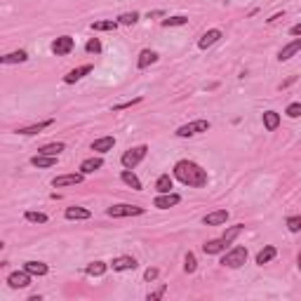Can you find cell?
I'll return each mask as SVG.
<instances>
[{"label": "cell", "instance_id": "1", "mask_svg": "<svg viewBox=\"0 0 301 301\" xmlns=\"http://www.w3.org/2000/svg\"><path fill=\"white\" fill-rule=\"evenodd\" d=\"M174 177L184 186H190V188H203L209 181L207 172L198 162H193V160H179L174 165Z\"/></svg>", "mask_w": 301, "mask_h": 301}, {"label": "cell", "instance_id": "2", "mask_svg": "<svg viewBox=\"0 0 301 301\" xmlns=\"http://www.w3.org/2000/svg\"><path fill=\"white\" fill-rule=\"evenodd\" d=\"M146 153H148L146 144H139V146L127 148V151L123 153V158H120V165H123L125 170H134V167L139 165L144 158H146Z\"/></svg>", "mask_w": 301, "mask_h": 301}, {"label": "cell", "instance_id": "3", "mask_svg": "<svg viewBox=\"0 0 301 301\" xmlns=\"http://www.w3.org/2000/svg\"><path fill=\"white\" fill-rule=\"evenodd\" d=\"M245 261H247V247L238 245V247H233L231 252L224 254L219 264H222L224 268H240V266H245Z\"/></svg>", "mask_w": 301, "mask_h": 301}, {"label": "cell", "instance_id": "4", "mask_svg": "<svg viewBox=\"0 0 301 301\" xmlns=\"http://www.w3.org/2000/svg\"><path fill=\"white\" fill-rule=\"evenodd\" d=\"M106 214L113 216V219H123V216H139V214H144V207H139V205L120 203V205H111V207L106 209Z\"/></svg>", "mask_w": 301, "mask_h": 301}, {"label": "cell", "instance_id": "5", "mask_svg": "<svg viewBox=\"0 0 301 301\" xmlns=\"http://www.w3.org/2000/svg\"><path fill=\"white\" fill-rule=\"evenodd\" d=\"M207 129H209V120H193V123L181 125V127H179L174 134L181 136V139H188V136L203 134V132H207Z\"/></svg>", "mask_w": 301, "mask_h": 301}, {"label": "cell", "instance_id": "6", "mask_svg": "<svg viewBox=\"0 0 301 301\" xmlns=\"http://www.w3.org/2000/svg\"><path fill=\"white\" fill-rule=\"evenodd\" d=\"M73 47H75V40L71 36H59L54 43H52V52H54L57 57L71 54V52H73Z\"/></svg>", "mask_w": 301, "mask_h": 301}, {"label": "cell", "instance_id": "7", "mask_svg": "<svg viewBox=\"0 0 301 301\" xmlns=\"http://www.w3.org/2000/svg\"><path fill=\"white\" fill-rule=\"evenodd\" d=\"M7 285L12 289H26L31 285V273L29 270H14L7 276Z\"/></svg>", "mask_w": 301, "mask_h": 301}, {"label": "cell", "instance_id": "8", "mask_svg": "<svg viewBox=\"0 0 301 301\" xmlns=\"http://www.w3.org/2000/svg\"><path fill=\"white\" fill-rule=\"evenodd\" d=\"M179 203H181V196H177V193H158V198L153 200V207L170 209V207H177Z\"/></svg>", "mask_w": 301, "mask_h": 301}, {"label": "cell", "instance_id": "9", "mask_svg": "<svg viewBox=\"0 0 301 301\" xmlns=\"http://www.w3.org/2000/svg\"><path fill=\"white\" fill-rule=\"evenodd\" d=\"M85 174L78 172V174H62V177H54L52 179V186L54 188H64V186H75V184H83Z\"/></svg>", "mask_w": 301, "mask_h": 301}, {"label": "cell", "instance_id": "10", "mask_svg": "<svg viewBox=\"0 0 301 301\" xmlns=\"http://www.w3.org/2000/svg\"><path fill=\"white\" fill-rule=\"evenodd\" d=\"M92 64H85V66H78V68H73V71H68L66 75H64V83L66 85H73V83H78V80H83L85 75H90L92 73Z\"/></svg>", "mask_w": 301, "mask_h": 301}, {"label": "cell", "instance_id": "11", "mask_svg": "<svg viewBox=\"0 0 301 301\" xmlns=\"http://www.w3.org/2000/svg\"><path fill=\"white\" fill-rule=\"evenodd\" d=\"M52 125H54V120H52V118H47V120H40V123H36V125H29V127H19V129H17V134H21V136H33V134H40L43 129L52 127Z\"/></svg>", "mask_w": 301, "mask_h": 301}, {"label": "cell", "instance_id": "12", "mask_svg": "<svg viewBox=\"0 0 301 301\" xmlns=\"http://www.w3.org/2000/svg\"><path fill=\"white\" fill-rule=\"evenodd\" d=\"M136 259L134 257H127V254H123V257H116L111 261V268L118 270V273H123V270H134L136 268Z\"/></svg>", "mask_w": 301, "mask_h": 301}, {"label": "cell", "instance_id": "13", "mask_svg": "<svg viewBox=\"0 0 301 301\" xmlns=\"http://www.w3.org/2000/svg\"><path fill=\"white\" fill-rule=\"evenodd\" d=\"M226 222H228V209H214V212H209V214L203 216L205 226H222Z\"/></svg>", "mask_w": 301, "mask_h": 301}, {"label": "cell", "instance_id": "14", "mask_svg": "<svg viewBox=\"0 0 301 301\" xmlns=\"http://www.w3.org/2000/svg\"><path fill=\"white\" fill-rule=\"evenodd\" d=\"M222 36H224V33L219 31V29H209V31H205L203 36H200V40H198V47H200V49L212 47L214 43H219V40H222Z\"/></svg>", "mask_w": 301, "mask_h": 301}, {"label": "cell", "instance_id": "15", "mask_svg": "<svg viewBox=\"0 0 301 301\" xmlns=\"http://www.w3.org/2000/svg\"><path fill=\"white\" fill-rule=\"evenodd\" d=\"M299 52H301V38H294L292 43H287L280 52H278V59H280V62H289V59H292L294 54H299Z\"/></svg>", "mask_w": 301, "mask_h": 301}, {"label": "cell", "instance_id": "16", "mask_svg": "<svg viewBox=\"0 0 301 301\" xmlns=\"http://www.w3.org/2000/svg\"><path fill=\"white\" fill-rule=\"evenodd\" d=\"M64 216H66L68 222H83V219H90V216H92V212H90V209H85V207H78V205H71V207H66Z\"/></svg>", "mask_w": 301, "mask_h": 301}, {"label": "cell", "instance_id": "17", "mask_svg": "<svg viewBox=\"0 0 301 301\" xmlns=\"http://www.w3.org/2000/svg\"><path fill=\"white\" fill-rule=\"evenodd\" d=\"M113 146H116V136H99V139H94L92 142V151L94 153H108V151H113Z\"/></svg>", "mask_w": 301, "mask_h": 301}, {"label": "cell", "instance_id": "18", "mask_svg": "<svg viewBox=\"0 0 301 301\" xmlns=\"http://www.w3.org/2000/svg\"><path fill=\"white\" fill-rule=\"evenodd\" d=\"M59 155H45V153H38L31 158V165L38 167V170H45V167H54Z\"/></svg>", "mask_w": 301, "mask_h": 301}, {"label": "cell", "instance_id": "19", "mask_svg": "<svg viewBox=\"0 0 301 301\" xmlns=\"http://www.w3.org/2000/svg\"><path fill=\"white\" fill-rule=\"evenodd\" d=\"M155 62H158V52H153V49H142V52H139V59H136V68L144 71V68H148Z\"/></svg>", "mask_w": 301, "mask_h": 301}, {"label": "cell", "instance_id": "20", "mask_svg": "<svg viewBox=\"0 0 301 301\" xmlns=\"http://www.w3.org/2000/svg\"><path fill=\"white\" fill-rule=\"evenodd\" d=\"M101 167H104V160H101V158L97 155V158H87V160H83V162H80V172H83V174L87 177V174H94L97 170H101Z\"/></svg>", "mask_w": 301, "mask_h": 301}, {"label": "cell", "instance_id": "21", "mask_svg": "<svg viewBox=\"0 0 301 301\" xmlns=\"http://www.w3.org/2000/svg\"><path fill=\"white\" fill-rule=\"evenodd\" d=\"M0 62L5 64V66H10V64H24V62H29V52L26 49H17V52H10V54L0 57Z\"/></svg>", "mask_w": 301, "mask_h": 301}, {"label": "cell", "instance_id": "22", "mask_svg": "<svg viewBox=\"0 0 301 301\" xmlns=\"http://www.w3.org/2000/svg\"><path fill=\"white\" fill-rule=\"evenodd\" d=\"M120 179H123V184H127L132 190H144V186H142V181H139V177H136L132 170H123V172H120Z\"/></svg>", "mask_w": 301, "mask_h": 301}, {"label": "cell", "instance_id": "23", "mask_svg": "<svg viewBox=\"0 0 301 301\" xmlns=\"http://www.w3.org/2000/svg\"><path fill=\"white\" fill-rule=\"evenodd\" d=\"M224 250H226V242H224V238L207 240V242L203 245V252H205V254H222Z\"/></svg>", "mask_w": 301, "mask_h": 301}, {"label": "cell", "instance_id": "24", "mask_svg": "<svg viewBox=\"0 0 301 301\" xmlns=\"http://www.w3.org/2000/svg\"><path fill=\"white\" fill-rule=\"evenodd\" d=\"M276 257H278V250H276V247H273V245H266L264 250L257 254V264H259V266L270 264V261H273Z\"/></svg>", "mask_w": 301, "mask_h": 301}, {"label": "cell", "instance_id": "25", "mask_svg": "<svg viewBox=\"0 0 301 301\" xmlns=\"http://www.w3.org/2000/svg\"><path fill=\"white\" fill-rule=\"evenodd\" d=\"M24 270H29L31 276H47L49 273V266L43 264V261H26Z\"/></svg>", "mask_w": 301, "mask_h": 301}, {"label": "cell", "instance_id": "26", "mask_svg": "<svg viewBox=\"0 0 301 301\" xmlns=\"http://www.w3.org/2000/svg\"><path fill=\"white\" fill-rule=\"evenodd\" d=\"M66 151V144L62 142H52V144H45V146L38 148V153H45V155H62Z\"/></svg>", "mask_w": 301, "mask_h": 301}, {"label": "cell", "instance_id": "27", "mask_svg": "<svg viewBox=\"0 0 301 301\" xmlns=\"http://www.w3.org/2000/svg\"><path fill=\"white\" fill-rule=\"evenodd\" d=\"M106 268H108V264H106V261H92V264H87L85 273L90 278H101L106 273Z\"/></svg>", "mask_w": 301, "mask_h": 301}, {"label": "cell", "instance_id": "28", "mask_svg": "<svg viewBox=\"0 0 301 301\" xmlns=\"http://www.w3.org/2000/svg\"><path fill=\"white\" fill-rule=\"evenodd\" d=\"M278 125H280V113L276 111H264V127L268 132H276Z\"/></svg>", "mask_w": 301, "mask_h": 301}, {"label": "cell", "instance_id": "29", "mask_svg": "<svg viewBox=\"0 0 301 301\" xmlns=\"http://www.w3.org/2000/svg\"><path fill=\"white\" fill-rule=\"evenodd\" d=\"M118 19H104V21H92V31H116Z\"/></svg>", "mask_w": 301, "mask_h": 301}, {"label": "cell", "instance_id": "30", "mask_svg": "<svg viewBox=\"0 0 301 301\" xmlns=\"http://www.w3.org/2000/svg\"><path fill=\"white\" fill-rule=\"evenodd\" d=\"M155 190L158 193H172V177L170 174H160L155 181Z\"/></svg>", "mask_w": 301, "mask_h": 301}, {"label": "cell", "instance_id": "31", "mask_svg": "<svg viewBox=\"0 0 301 301\" xmlns=\"http://www.w3.org/2000/svg\"><path fill=\"white\" fill-rule=\"evenodd\" d=\"M242 231H245V226H242V224H235V226H231V228L226 231V233L222 235V238H224V242H226V245H231V242H233V240L238 238V235L242 233Z\"/></svg>", "mask_w": 301, "mask_h": 301}, {"label": "cell", "instance_id": "32", "mask_svg": "<svg viewBox=\"0 0 301 301\" xmlns=\"http://www.w3.org/2000/svg\"><path fill=\"white\" fill-rule=\"evenodd\" d=\"M186 24H188V17H186V14H177V17L162 19V26H165V29H170V26H186Z\"/></svg>", "mask_w": 301, "mask_h": 301}, {"label": "cell", "instance_id": "33", "mask_svg": "<svg viewBox=\"0 0 301 301\" xmlns=\"http://www.w3.org/2000/svg\"><path fill=\"white\" fill-rule=\"evenodd\" d=\"M139 21V12H123L118 17V24L120 26H134Z\"/></svg>", "mask_w": 301, "mask_h": 301}, {"label": "cell", "instance_id": "34", "mask_svg": "<svg viewBox=\"0 0 301 301\" xmlns=\"http://www.w3.org/2000/svg\"><path fill=\"white\" fill-rule=\"evenodd\" d=\"M289 233H301V214H294V216H287V222H285Z\"/></svg>", "mask_w": 301, "mask_h": 301}, {"label": "cell", "instance_id": "35", "mask_svg": "<svg viewBox=\"0 0 301 301\" xmlns=\"http://www.w3.org/2000/svg\"><path fill=\"white\" fill-rule=\"evenodd\" d=\"M26 222H31V224H47V214H43V212H33V209H29L24 214Z\"/></svg>", "mask_w": 301, "mask_h": 301}, {"label": "cell", "instance_id": "36", "mask_svg": "<svg viewBox=\"0 0 301 301\" xmlns=\"http://www.w3.org/2000/svg\"><path fill=\"white\" fill-rule=\"evenodd\" d=\"M196 268H198L196 254H193V252H188V254L184 257V270H186V273H196Z\"/></svg>", "mask_w": 301, "mask_h": 301}, {"label": "cell", "instance_id": "37", "mask_svg": "<svg viewBox=\"0 0 301 301\" xmlns=\"http://www.w3.org/2000/svg\"><path fill=\"white\" fill-rule=\"evenodd\" d=\"M85 49H87V54H101V43H99V38H90Z\"/></svg>", "mask_w": 301, "mask_h": 301}, {"label": "cell", "instance_id": "38", "mask_svg": "<svg viewBox=\"0 0 301 301\" xmlns=\"http://www.w3.org/2000/svg\"><path fill=\"white\" fill-rule=\"evenodd\" d=\"M134 104H142V97H134L132 101H123V104H116V106H111V111L113 113H118V111H125V108H132Z\"/></svg>", "mask_w": 301, "mask_h": 301}, {"label": "cell", "instance_id": "39", "mask_svg": "<svg viewBox=\"0 0 301 301\" xmlns=\"http://www.w3.org/2000/svg\"><path fill=\"white\" fill-rule=\"evenodd\" d=\"M285 113H287L289 118H301V104H299V101L289 104V106H287V111H285Z\"/></svg>", "mask_w": 301, "mask_h": 301}, {"label": "cell", "instance_id": "40", "mask_svg": "<svg viewBox=\"0 0 301 301\" xmlns=\"http://www.w3.org/2000/svg\"><path fill=\"white\" fill-rule=\"evenodd\" d=\"M165 292H167V287H165V285H160V287H158V289H155V292H151V294H148V296H146V299H148V301L162 299V296H165Z\"/></svg>", "mask_w": 301, "mask_h": 301}, {"label": "cell", "instance_id": "41", "mask_svg": "<svg viewBox=\"0 0 301 301\" xmlns=\"http://www.w3.org/2000/svg\"><path fill=\"white\" fill-rule=\"evenodd\" d=\"M158 273H160L158 268H146L144 270V280H146V283H153L155 278H158Z\"/></svg>", "mask_w": 301, "mask_h": 301}, {"label": "cell", "instance_id": "42", "mask_svg": "<svg viewBox=\"0 0 301 301\" xmlns=\"http://www.w3.org/2000/svg\"><path fill=\"white\" fill-rule=\"evenodd\" d=\"M289 33H292V36H301V24H294L289 29Z\"/></svg>", "mask_w": 301, "mask_h": 301}, {"label": "cell", "instance_id": "43", "mask_svg": "<svg viewBox=\"0 0 301 301\" xmlns=\"http://www.w3.org/2000/svg\"><path fill=\"white\" fill-rule=\"evenodd\" d=\"M162 10H155V12H148V19H158V17H162Z\"/></svg>", "mask_w": 301, "mask_h": 301}, {"label": "cell", "instance_id": "44", "mask_svg": "<svg viewBox=\"0 0 301 301\" xmlns=\"http://www.w3.org/2000/svg\"><path fill=\"white\" fill-rule=\"evenodd\" d=\"M296 266L301 268V252H299V257H296Z\"/></svg>", "mask_w": 301, "mask_h": 301}]
</instances>
